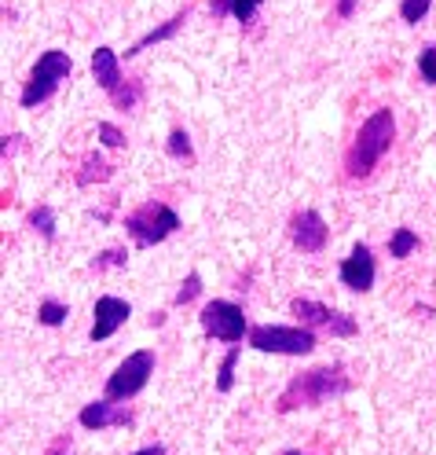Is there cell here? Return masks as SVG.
Wrapping results in <instances>:
<instances>
[{"mask_svg": "<svg viewBox=\"0 0 436 455\" xmlns=\"http://www.w3.org/2000/svg\"><path fill=\"white\" fill-rule=\"evenodd\" d=\"M114 177V165L103 162L99 155H84L81 169H77V188H92V184H107Z\"/></svg>", "mask_w": 436, "mask_h": 455, "instance_id": "cell-15", "label": "cell"}, {"mask_svg": "<svg viewBox=\"0 0 436 455\" xmlns=\"http://www.w3.org/2000/svg\"><path fill=\"white\" fill-rule=\"evenodd\" d=\"M348 389H353V382H348L345 367H312V371L297 375L294 382H289L282 393H279V415H289L297 408H319L334 401V396H345Z\"/></svg>", "mask_w": 436, "mask_h": 455, "instance_id": "cell-2", "label": "cell"}, {"mask_svg": "<svg viewBox=\"0 0 436 455\" xmlns=\"http://www.w3.org/2000/svg\"><path fill=\"white\" fill-rule=\"evenodd\" d=\"M289 312L305 323V327H319V331H330L334 338H353L360 331V323L348 316L341 308H330L323 301H312V298H294L289 301Z\"/></svg>", "mask_w": 436, "mask_h": 455, "instance_id": "cell-8", "label": "cell"}, {"mask_svg": "<svg viewBox=\"0 0 436 455\" xmlns=\"http://www.w3.org/2000/svg\"><path fill=\"white\" fill-rule=\"evenodd\" d=\"M289 243H294L301 253H323L330 243V228L315 210H297L289 217Z\"/></svg>", "mask_w": 436, "mask_h": 455, "instance_id": "cell-9", "label": "cell"}, {"mask_svg": "<svg viewBox=\"0 0 436 455\" xmlns=\"http://www.w3.org/2000/svg\"><path fill=\"white\" fill-rule=\"evenodd\" d=\"M418 74H422L425 84H436V44L418 52Z\"/></svg>", "mask_w": 436, "mask_h": 455, "instance_id": "cell-25", "label": "cell"}, {"mask_svg": "<svg viewBox=\"0 0 436 455\" xmlns=\"http://www.w3.org/2000/svg\"><path fill=\"white\" fill-rule=\"evenodd\" d=\"M132 455H165V448H162V444H147V448H139V451H132Z\"/></svg>", "mask_w": 436, "mask_h": 455, "instance_id": "cell-30", "label": "cell"}, {"mask_svg": "<svg viewBox=\"0 0 436 455\" xmlns=\"http://www.w3.org/2000/svg\"><path fill=\"white\" fill-rule=\"evenodd\" d=\"M356 4H360V0H337V19H353L356 15Z\"/></svg>", "mask_w": 436, "mask_h": 455, "instance_id": "cell-28", "label": "cell"}, {"mask_svg": "<svg viewBox=\"0 0 436 455\" xmlns=\"http://www.w3.org/2000/svg\"><path fill=\"white\" fill-rule=\"evenodd\" d=\"M415 250H418V235L411 232V228H396V232L389 235V258L403 261V258H411Z\"/></svg>", "mask_w": 436, "mask_h": 455, "instance_id": "cell-17", "label": "cell"}, {"mask_svg": "<svg viewBox=\"0 0 436 455\" xmlns=\"http://www.w3.org/2000/svg\"><path fill=\"white\" fill-rule=\"evenodd\" d=\"M92 77H96V84H99V89H103L107 96H114V92H118L122 84L129 81V77L122 74V60H118V52L107 48V44L92 52Z\"/></svg>", "mask_w": 436, "mask_h": 455, "instance_id": "cell-13", "label": "cell"}, {"mask_svg": "<svg viewBox=\"0 0 436 455\" xmlns=\"http://www.w3.org/2000/svg\"><path fill=\"white\" fill-rule=\"evenodd\" d=\"M250 346L257 353H275V356H312L315 353V334L308 327L260 323V327H250Z\"/></svg>", "mask_w": 436, "mask_h": 455, "instance_id": "cell-5", "label": "cell"}, {"mask_svg": "<svg viewBox=\"0 0 436 455\" xmlns=\"http://www.w3.org/2000/svg\"><path fill=\"white\" fill-rule=\"evenodd\" d=\"M155 375V353L151 349H139L132 356H125L118 367H114V375L107 379V401H132L136 393L147 389Z\"/></svg>", "mask_w": 436, "mask_h": 455, "instance_id": "cell-7", "label": "cell"}, {"mask_svg": "<svg viewBox=\"0 0 436 455\" xmlns=\"http://www.w3.org/2000/svg\"><path fill=\"white\" fill-rule=\"evenodd\" d=\"M129 316H132V305L125 301V298H114V294H103L96 305H92V331H89V338L96 341H107V338H114L125 323H129Z\"/></svg>", "mask_w": 436, "mask_h": 455, "instance_id": "cell-10", "label": "cell"}, {"mask_svg": "<svg viewBox=\"0 0 436 455\" xmlns=\"http://www.w3.org/2000/svg\"><path fill=\"white\" fill-rule=\"evenodd\" d=\"M392 140H396V118H392V110L389 107L374 110L370 118L360 125L353 148H348V155H345V177L348 180H367L374 173V165L382 162L385 151L392 148Z\"/></svg>", "mask_w": 436, "mask_h": 455, "instance_id": "cell-1", "label": "cell"}, {"mask_svg": "<svg viewBox=\"0 0 436 455\" xmlns=\"http://www.w3.org/2000/svg\"><path fill=\"white\" fill-rule=\"evenodd\" d=\"M125 232L139 250H151L180 232V213L165 203H143L139 210H132L125 217Z\"/></svg>", "mask_w": 436, "mask_h": 455, "instance_id": "cell-4", "label": "cell"}, {"mask_svg": "<svg viewBox=\"0 0 436 455\" xmlns=\"http://www.w3.org/2000/svg\"><path fill=\"white\" fill-rule=\"evenodd\" d=\"M129 265V253L122 246H114V250H103L96 253V261H92V272H107V268H125Z\"/></svg>", "mask_w": 436, "mask_h": 455, "instance_id": "cell-24", "label": "cell"}, {"mask_svg": "<svg viewBox=\"0 0 436 455\" xmlns=\"http://www.w3.org/2000/svg\"><path fill=\"white\" fill-rule=\"evenodd\" d=\"M96 136H99L103 148H125V132L118 125H110V122H99L96 125Z\"/></svg>", "mask_w": 436, "mask_h": 455, "instance_id": "cell-27", "label": "cell"}, {"mask_svg": "<svg viewBox=\"0 0 436 455\" xmlns=\"http://www.w3.org/2000/svg\"><path fill=\"white\" fill-rule=\"evenodd\" d=\"M139 100H143V81H136V77H129L122 89L110 96V103L118 110H132V107H139Z\"/></svg>", "mask_w": 436, "mask_h": 455, "instance_id": "cell-21", "label": "cell"}, {"mask_svg": "<svg viewBox=\"0 0 436 455\" xmlns=\"http://www.w3.org/2000/svg\"><path fill=\"white\" fill-rule=\"evenodd\" d=\"M70 74H74V60H70V55L59 52V48H48L41 60H37V67L30 70V81L22 84L19 103H22L26 110H34V107L48 103L55 92H59V84H63Z\"/></svg>", "mask_w": 436, "mask_h": 455, "instance_id": "cell-3", "label": "cell"}, {"mask_svg": "<svg viewBox=\"0 0 436 455\" xmlns=\"http://www.w3.org/2000/svg\"><path fill=\"white\" fill-rule=\"evenodd\" d=\"M198 294H202V275L191 272V275L180 283V291H177V298H172V301H177V305H191Z\"/></svg>", "mask_w": 436, "mask_h": 455, "instance_id": "cell-26", "label": "cell"}, {"mask_svg": "<svg viewBox=\"0 0 436 455\" xmlns=\"http://www.w3.org/2000/svg\"><path fill=\"white\" fill-rule=\"evenodd\" d=\"M337 279H341V287L348 291H356V294H367L374 287V279H377V265H374V253L367 243H356L353 253L341 261L337 268Z\"/></svg>", "mask_w": 436, "mask_h": 455, "instance_id": "cell-11", "label": "cell"}, {"mask_svg": "<svg viewBox=\"0 0 436 455\" xmlns=\"http://www.w3.org/2000/svg\"><path fill=\"white\" fill-rule=\"evenodd\" d=\"M19 140H22L19 132H15V136H4V144H0V151H4V158H8V155H12L15 148H19Z\"/></svg>", "mask_w": 436, "mask_h": 455, "instance_id": "cell-29", "label": "cell"}, {"mask_svg": "<svg viewBox=\"0 0 436 455\" xmlns=\"http://www.w3.org/2000/svg\"><path fill=\"white\" fill-rule=\"evenodd\" d=\"M165 151H169V158H177V162H194V148H191L187 129H172L169 140H165Z\"/></svg>", "mask_w": 436, "mask_h": 455, "instance_id": "cell-19", "label": "cell"}, {"mask_svg": "<svg viewBox=\"0 0 436 455\" xmlns=\"http://www.w3.org/2000/svg\"><path fill=\"white\" fill-rule=\"evenodd\" d=\"M67 316H70V308L63 305V301H41L37 305V320L44 323V327H59V323H67Z\"/></svg>", "mask_w": 436, "mask_h": 455, "instance_id": "cell-22", "label": "cell"}, {"mask_svg": "<svg viewBox=\"0 0 436 455\" xmlns=\"http://www.w3.org/2000/svg\"><path fill=\"white\" fill-rule=\"evenodd\" d=\"M191 19V8H184V12H177V15H172V19H165L162 26H155V30H147V34H143L129 52H125V60H136V55L139 52H147L151 44H162V41H169V37H177L180 30H184V22Z\"/></svg>", "mask_w": 436, "mask_h": 455, "instance_id": "cell-14", "label": "cell"}, {"mask_svg": "<svg viewBox=\"0 0 436 455\" xmlns=\"http://www.w3.org/2000/svg\"><path fill=\"white\" fill-rule=\"evenodd\" d=\"M26 224L34 228V232H41V239L44 243H55V213H52V206H34L30 210V217H26Z\"/></svg>", "mask_w": 436, "mask_h": 455, "instance_id": "cell-18", "label": "cell"}, {"mask_svg": "<svg viewBox=\"0 0 436 455\" xmlns=\"http://www.w3.org/2000/svg\"><path fill=\"white\" fill-rule=\"evenodd\" d=\"M77 422L84 426V430L103 434V430H110V426H132V411L125 404H114V401H92V404L81 408Z\"/></svg>", "mask_w": 436, "mask_h": 455, "instance_id": "cell-12", "label": "cell"}, {"mask_svg": "<svg viewBox=\"0 0 436 455\" xmlns=\"http://www.w3.org/2000/svg\"><path fill=\"white\" fill-rule=\"evenodd\" d=\"M432 8V0H400V19L407 26H418Z\"/></svg>", "mask_w": 436, "mask_h": 455, "instance_id": "cell-23", "label": "cell"}, {"mask_svg": "<svg viewBox=\"0 0 436 455\" xmlns=\"http://www.w3.org/2000/svg\"><path fill=\"white\" fill-rule=\"evenodd\" d=\"M282 455H308V451H282Z\"/></svg>", "mask_w": 436, "mask_h": 455, "instance_id": "cell-31", "label": "cell"}, {"mask_svg": "<svg viewBox=\"0 0 436 455\" xmlns=\"http://www.w3.org/2000/svg\"><path fill=\"white\" fill-rule=\"evenodd\" d=\"M198 323H202V331H206L210 338L227 341V346H239L242 338H250L246 312L235 301H220V298L206 301V305H202V312H198Z\"/></svg>", "mask_w": 436, "mask_h": 455, "instance_id": "cell-6", "label": "cell"}, {"mask_svg": "<svg viewBox=\"0 0 436 455\" xmlns=\"http://www.w3.org/2000/svg\"><path fill=\"white\" fill-rule=\"evenodd\" d=\"M260 4H265V0H210V12L213 15H231V19H239L246 26L260 12Z\"/></svg>", "mask_w": 436, "mask_h": 455, "instance_id": "cell-16", "label": "cell"}, {"mask_svg": "<svg viewBox=\"0 0 436 455\" xmlns=\"http://www.w3.org/2000/svg\"><path fill=\"white\" fill-rule=\"evenodd\" d=\"M239 356H242V346H231L227 356L220 360V371H217V389L220 393H231V386H235V367H239Z\"/></svg>", "mask_w": 436, "mask_h": 455, "instance_id": "cell-20", "label": "cell"}]
</instances>
